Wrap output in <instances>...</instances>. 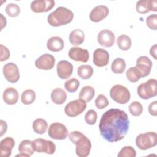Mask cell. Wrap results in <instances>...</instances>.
Listing matches in <instances>:
<instances>
[{
    "label": "cell",
    "mask_w": 157,
    "mask_h": 157,
    "mask_svg": "<svg viewBox=\"0 0 157 157\" xmlns=\"http://www.w3.org/2000/svg\"><path fill=\"white\" fill-rule=\"evenodd\" d=\"M73 144L76 146L75 153L79 157H86L89 155L91 148L90 140L82 134Z\"/></svg>",
    "instance_id": "obj_8"
},
{
    "label": "cell",
    "mask_w": 157,
    "mask_h": 157,
    "mask_svg": "<svg viewBox=\"0 0 157 157\" xmlns=\"http://www.w3.org/2000/svg\"><path fill=\"white\" fill-rule=\"evenodd\" d=\"M129 127V120L126 113L118 109L105 111L100 120L99 129L101 136L109 142L122 140Z\"/></svg>",
    "instance_id": "obj_1"
},
{
    "label": "cell",
    "mask_w": 157,
    "mask_h": 157,
    "mask_svg": "<svg viewBox=\"0 0 157 157\" xmlns=\"http://www.w3.org/2000/svg\"><path fill=\"white\" fill-rule=\"evenodd\" d=\"M73 18L74 14L70 9L61 6L48 15L47 21L50 26L58 27L71 23Z\"/></svg>",
    "instance_id": "obj_2"
},
{
    "label": "cell",
    "mask_w": 157,
    "mask_h": 157,
    "mask_svg": "<svg viewBox=\"0 0 157 157\" xmlns=\"http://www.w3.org/2000/svg\"><path fill=\"white\" fill-rule=\"evenodd\" d=\"M34 150L38 153H45L52 155L56 150L55 144L51 140L38 138L32 141Z\"/></svg>",
    "instance_id": "obj_7"
},
{
    "label": "cell",
    "mask_w": 157,
    "mask_h": 157,
    "mask_svg": "<svg viewBox=\"0 0 157 157\" xmlns=\"http://www.w3.org/2000/svg\"><path fill=\"white\" fill-rule=\"evenodd\" d=\"M93 63L95 66L101 67L107 65L109 61V54L105 49L98 48L93 53Z\"/></svg>",
    "instance_id": "obj_15"
},
{
    "label": "cell",
    "mask_w": 157,
    "mask_h": 157,
    "mask_svg": "<svg viewBox=\"0 0 157 157\" xmlns=\"http://www.w3.org/2000/svg\"><path fill=\"white\" fill-rule=\"evenodd\" d=\"M18 93L17 90L13 87L6 88L3 93L2 98L5 103L8 105L15 104L18 100Z\"/></svg>",
    "instance_id": "obj_21"
},
{
    "label": "cell",
    "mask_w": 157,
    "mask_h": 157,
    "mask_svg": "<svg viewBox=\"0 0 157 157\" xmlns=\"http://www.w3.org/2000/svg\"><path fill=\"white\" fill-rule=\"evenodd\" d=\"M18 151L20 153L25 155V156L27 157L33 155L34 150L33 147L32 141L29 140H22L19 144Z\"/></svg>",
    "instance_id": "obj_25"
},
{
    "label": "cell",
    "mask_w": 157,
    "mask_h": 157,
    "mask_svg": "<svg viewBox=\"0 0 157 157\" xmlns=\"http://www.w3.org/2000/svg\"><path fill=\"white\" fill-rule=\"evenodd\" d=\"M146 23L149 28L153 30H156L157 29V15L152 14L150 15L146 20Z\"/></svg>",
    "instance_id": "obj_39"
},
{
    "label": "cell",
    "mask_w": 157,
    "mask_h": 157,
    "mask_svg": "<svg viewBox=\"0 0 157 157\" xmlns=\"http://www.w3.org/2000/svg\"><path fill=\"white\" fill-rule=\"evenodd\" d=\"M117 43L120 50H128L131 46V39L129 36L123 34L118 37Z\"/></svg>",
    "instance_id": "obj_30"
},
{
    "label": "cell",
    "mask_w": 157,
    "mask_h": 157,
    "mask_svg": "<svg viewBox=\"0 0 157 157\" xmlns=\"http://www.w3.org/2000/svg\"><path fill=\"white\" fill-rule=\"evenodd\" d=\"M157 81L155 78H150L145 83H142L137 87V94L143 99H148L157 94Z\"/></svg>",
    "instance_id": "obj_4"
},
{
    "label": "cell",
    "mask_w": 157,
    "mask_h": 157,
    "mask_svg": "<svg viewBox=\"0 0 157 157\" xmlns=\"http://www.w3.org/2000/svg\"><path fill=\"white\" fill-rule=\"evenodd\" d=\"M2 72L5 78L10 83H16L20 78L18 67L13 63H8L6 64L3 66Z\"/></svg>",
    "instance_id": "obj_10"
},
{
    "label": "cell",
    "mask_w": 157,
    "mask_h": 157,
    "mask_svg": "<svg viewBox=\"0 0 157 157\" xmlns=\"http://www.w3.org/2000/svg\"><path fill=\"white\" fill-rule=\"evenodd\" d=\"M156 0H140L136 3V11L140 14H145L150 11L156 12Z\"/></svg>",
    "instance_id": "obj_17"
},
{
    "label": "cell",
    "mask_w": 157,
    "mask_h": 157,
    "mask_svg": "<svg viewBox=\"0 0 157 157\" xmlns=\"http://www.w3.org/2000/svg\"><path fill=\"white\" fill-rule=\"evenodd\" d=\"M36 99V93L34 91L31 89L25 90L21 96V101L23 104L29 105L32 104Z\"/></svg>",
    "instance_id": "obj_31"
},
{
    "label": "cell",
    "mask_w": 157,
    "mask_h": 157,
    "mask_svg": "<svg viewBox=\"0 0 157 157\" xmlns=\"http://www.w3.org/2000/svg\"><path fill=\"white\" fill-rule=\"evenodd\" d=\"M1 47V61H4L8 59L10 57V51L9 50L3 45H0Z\"/></svg>",
    "instance_id": "obj_40"
},
{
    "label": "cell",
    "mask_w": 157,
    "mask_h": 157,
    "mask_svg": "<svg viewBox=\"0 0 157 157\" xmlns=\"http://www.w3.org/2000/svg\"><path fill=\"white\" fill-rule=\"evenodd\" d=\"M15 146V140L10 137L3 139L0 142V155L1 157H9Z\"/></svg>",
    "instance_id": "obj_20"
},
{
    "label": "cell",
    "mask_w": 157,
    "mask_h": 157,
    "mask_svg": "<svg viewBox=\"0 0 157 157\" xmlns=\"http://www.w3.org/2000/svg\"><path fill=\"white\" fill-rule=\"evenodd\" d=\"M111 98L116 102L121 104H126L130 100V92L129 90L121 85L113 86L110 91Z\"/></svg>",
    "instance_id": "obj_5"
},
{
    "label": "cell",
    "mask_w": 157,
    "mask_h": 157,
    "mask_svg": "<svg viewBox=\"0 0 157 157\" xmlns=\"http://www.w3.org/2000/svg\"><path fill=\"white\" fill-rule=\"evenodd\" d=\"M157 102L156 101L151 102L148 106V112L152 116L156 117L157 115Z\"/></svg>",
    "instance_id": "obj_41"
},
{
    "label": "cell",
    "mask_w": 157,
    "mask_h": 157,
    "mask_svg": "<svg viewBox=\"0 0 157 157\" xmlns=\"http://www.w3.org/2000/svg\"><path fill=\"white\" fill-rule=\"evenodd\" d=\"M69 39L70 43L74 46L82 44L85 40L84 32L80 29H76L72 31L69 34Z\"/></svg>",
    "instance_id": "obj_24"
},
{
    "label": "cell",
    "mask_w": 157,
    "mask_h": 157,
    "mask_svg": "<svg viewBox=\"0 0 157 157\" xmlns=\"http://www.w3.org/2000/svg\"><path fill=\"white\" fill-rule=\"evenodd\" d=\"M50 96L52 102L58 105L63 104L67 99L66 91L61 88H56L53 89L51 93Z\"/></svg>",
    "instance_id": "obj_23"
},
{
    "label": "cell",
    "mask_w": 157,
    "mask_h": 157,
    "mask_svg": "<svg viewBox=\"0 0 157 157\" xmlns=\"http://www.w3.org/2000/svg\"><path fill=\"white\" fill-rule=\"evenodd\" d=\"M6 12L10 17H17L20 13V8L18 4L9 3L6 7Z\"/></svg>",
    "instance_id": "obj_34"
},
{
    "label": "cell",
    "mask_w": 157,
    "mask_h": 157,
    "mask_svg": "<svg viewBox=\"0 0 157 157\" xmlns=\"http://www.w3.org/2000/svg\"><path fill=\"white\" fill-rule=\"evenodd\" d=\"M47 47L52 52H59L64 48V43L60 37L53 36L47 40Z\"/></svg>",
    "instance_id": "obj_22"
},
{
    "label": "cell",
    "mask_w": 157,
    "mask_h": 157,
    "mask_svg": "<svg viewBox=\"0 0 157 157\" xmlns=\"http://www.w3.org/2000/svg\"><path fill=\"white\" fill-rule=\"evenodd\" d=\"M129 110L132 115L137 117L142 114L143 107L139 102L134 101L129 105Z\"/></svg>",
    "instance_id": "obj_35"
},
{
    "label": "cell",
    "mask_w": 157,
    "mask_h": 157,
    "mask_svg": "<svg viewBox=\"0 0 157 157\" xmlns=\"http://www.w3.org/2000/svg\"><path fill=\"white\" fill-rule=\"evenodd\" d=\"M156 50H157V45L156 44L153 45L150 49V53L152 57L154 58L155 59H157L156 58Z\"/></svg>",
    "instance_id": "obj_43"
},
{
    "label": "cell",
    "mask_w": 157,
    "mask_h": 157,
    "mask_svg": "<svg viewBox=\"0 0 157 157\" xmlns=\"http://www.w3.org/2000/svg\"><path fill=\"white\" fill-rule=\"evenodd\" d=\"M109 105V101L104 94H99L95 100V105L99 109H103Z\"/></svg>",
    "instance_id": "obj_37"
},
{
    "label": "cell",
    "mask_w": 157,
    "mask_h": 157,
    "mask_svg": "<svg viewBox=\"0 0 157 157\" xmlns=\"http://www.w3.org/2000/svg\"><path fill=\"white\" fill-rule=\"evenodd\" d=\"M109 10L108 7L104 5L97 6L91 11L89 17L91 21L97 23L104 19L108 15Z\"/></svg>",
    "instance_id": "obj_18"
},
{
    "label": "cell",
    "mask_w": 157,
    "mask_h": 157,
    "mask_svg": "<svg viewBox=\"0 0 157 157\" xmlns=\"http://www.w3.org/2000/svg\"><path fill=\"white\" fill-rule=\"evenodd\" d=\"M97 39L100 45L104 47H110L115 43V37L113 33L110 30L104 29L99 33Z\"/></svg>",
    "instance_id": "obj_16"
},
{
    "label": "cell",
    "mask_w": 157,
    "mask_h": 157,
    "mask_svg": "<svg viewBox=\"0 0 157 157\" xmlns=\"http://www.w3.org/2000/svg\"><path fill=\"white\" fill-rule=\"evenodd\" d=\"M139 71L141 77H145L149 75L152 67V61L146 56H141L136 61L135 66Z\"/></svg>",
    "instance_id": "obj_12"
},
{
    "label": "cell",
    "mask_w": 157,
    "mask_h": 157,
    "mask_svg": "<svg viewBox=\"0 0 157 157\" xmlns=\"http://www.w3.org/2000/svg\"><path fill=\"white\" fill-rule=\"evenodd\" d=\"M56 71L58 76L60 78L66 79L72 75L73 66L70 62L66 60H62L57 64Z\"/></svg>",
    "instance_id": "obj_19"
},
{
    "label": "cell",
    "mask_w": 157,
    "mask_h": 157,
    "mask_svg": "<svg viewBox=\"0 0 157 157\" xmlns=\"http://www.w3.org/2000/svg\"><path fill=\"white\" fill-rule=\"evenodd\" d=\"M55 63V57L50 54L45 53L36 60L35 66L39 69L50 70L54 67Z\"/></svg>",
    "instance_id": "obj_13"
},
{
    "label": "cell",
    "mask_w": 157,
    "mask_h": 157,
    "mask_svg": "<svg viewBox=\"0 0 157 157\" xmlns=\"http://www.w3.org/2000/svg\"><path fill=\"white\" fill-rule=\"evenodd\" d=\"M53 0H36L31 3V9L35 13L47 12L51 10L55 6Z\"/></svg>",
    "instance_id": "obj_11"
},
{
    "label": "cell",
    "mask_w": 157,
    "mask_h": 157,
    "mask_svg": "<svg viewBox=\"0 0 157 157\" xmlns=\"http://www.w3.org/2000/svg\"><path fill=\"white\" fill-rule=\"evenodd\" d=\"M128 80L132 83L137 82L141 78V75L136 67H129L126 73Z\"/></svg>",
    "instance_id": "obj_32"
},
{
    "label": "cell",
    "mask_w": 157,
    "mask_h": 157,
    "mask_svg": "<svg viewBox=\"0 0 157 157\" xmlns=\"http://www.w3.org/2000/svg\"><path fill=\"white\" fill-rule=\"evenodd\" d=\"M85 120L86 123L90 125H93L97 120V113L94 110H89L85 115Z\"/></svg>",
    "instance_id": "obj_38"
},
{
    "label": "cell",
    "mask_w": 157,
    "mask_h": 157,
    "mask_svg": "<svg viewBox=\"0 0 157 157\" xmlns=\"http://www.w3.org/2000/svg\"><path fill=\"white\" fill-rule=\"evenodd\" d=\"M125 61L121 58L115 59L111 65V70L115 74H121L124 72L126 69Z\"/></svg>",
    "instance_id": "obj_28"
},
{
    "label": "cell",
    "mask_w": 157,
    "mask_h": 157,
    "mask_svg": "<svg viewBox=\"0 0 157 157\" xmlns=\"http://www.w3.org/2000/svg\"><path fill=\"white\" fill-rule=\"evenodd\" d=\"M137 147L143 150L151 148L157 144V134L155 132H147L140 134L136 137Z\"/></svg>",
    "instance_id": "obj_3"
},
{
    "label": "cell",
    "mask_w": 157,
    "mask_h": 157,
    "mask_svg": "<svg viewBox=\"0 0 157 157\" xmlns=\"http://www.w3.org/2000/svg\"><path fill=\"white\" fill-rule=\"evenodd\" d=\"M1 123V136H2L4 133H6L7 129V124L6 122L2 120L0 121Z\"/></svg>",
    "instance_id": "obj_42"
},
{
    "label": "cell",
    "mask_w": 157,
    "mask_h": 157,
    "mask_svg": "<svg viewBox=\"0 0 157 157\" xmlns=\"http://www.w3.org/2000/svg\"><path fill=\"white\" fill-rule=\"evenodd\" d=\"M1 15V29H2V28L6 26V18L2 15V13L0 14Z\"/></svg>",
    "instance_id": "obj_44"
},
{
    "label": "cell",
    "mask_w": 157,
    "mask_h": 157,
    "mask_svg": "<svg viewBox=\"0 0 157 157\" xmlns=\"http://www.w3.org/2000/svg\"><path fill=\"white\" fill-rule=\"evenodd\" d=\"M94 94L95 91L92 86H85L80 91L79 98L86 102L90 101L94 96Z\"/></svg>",
    "instance_id": "obj_27"
},
{
    "label": "cell",
    "mask_w": 157,
    "mask_h": 157,
    "mask_svg": "<svg viewBox=\"0 0 157 157\" xmlns=\"http://www.w3.org/2000/svg\"><path fill=\"white\" fill-rule=\"evenodd\" d=\"M93 69L90 65H81L77 69V74L82 79L87 80L93 75Z\"/></svg>",
    "instance_id": "obj_29"
},
{
    "label": "cell",
    "mask_w": 157,
    "mask_h": 157,
    "mask_svg": "<svg viewBox=\"0 0 157 157\" xmlns=\"http://www.w3.org/2000/svg\"><path fill=\"white\" fill-rule=\"evenodd\" d=\"M136 151L131 146H125L121 149L118 154V157H135Z\"/></svg>",
    "instance_id": "obj_36"
},
{
    "label": "cell",
    "mask_w": 157,
    "mask_h": 157,
    "mask_svg": "<svg viewBox=\"0 0 157 157\" xmlns=\"http://www.w3.org/2000/svg\"><path fill=\"white\" fill-rule=\"evenodd\" d=\"M48 124L45 120L37 118L33 123V129L34 132L38 134H43L47 129Z\"/></svg>",
    "instance_id": "obj_26"
},
{
    "label": "cell",
    "mask_w": 157,
    "mask_h": 157,
    "mask_svg": "<svg viewBox=\"0 0 157 157\" xmlns=\"http://www.w3.org/2000/svg\"><path fill=\"white\" fill-rule=\"evenodd\" d=\"M86 102L77 99L67 103L64 107L65 113L70 117H75L81 114L86 109Z\"/></svg>",
    "instance_id": "obj_6"
},
{
    "label": "cell",
    "mask_w": 157,
    "mask_h": 157,
    "mask_svg": "<svg viewBox=\"0 0 157 157\" xmlns=\"http://www.w3.org/2000/svg\"><path fill=\"white\" fill-rule=\"evenodd\" d=\"M80 86V82L76 78H71L64 83V88L69 93L75 92Z\"/></svg>",
    "instance_id": "obj_33"
},
{
    "label": "cell",
    "mask_w": 157,
    "mask_h": 157,
    "mask_svg": "<svg viewBox=\"0 0 157 157\" xmlns=\"http://www.w3.org/2000/svg\"><path fill=\"white\" fill-rule=\"evenodd\" d=\"M48 134L52 139L63 140L67 137L68 131L65 125L61 123L56 122L50 125Z\"/></svg>",
    "instance_id": "obj_9"
},
{
    "label": "cell",
    "mask_w": 157,
    "mask_h": 157,
    "mask_svg": "<svg viewBox=\"0 0 157 157\" xmlns=\"http://www.w3.org/2000/svg\"><path fill=\"white\" fill-rule=\"evenodd\" d=\"M69 57L75 61L86 63L89 59V52L81 47H71L68 52Z\"/></svg>",
    "instance_id": "obj_14"
}]
</instances>
